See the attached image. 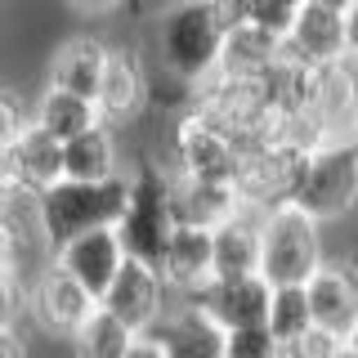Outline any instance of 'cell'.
I'll use <instances>...</instances> for the list:
<instances>
[{
	"label": "cell",
	"instance_id": "cell-27",
	"mask_svg": "<svg viewBox=\"0 0 358 358\" xmlns=\"http://www.w3.org/2000/svg\"><path fill=\"white\" fill-rule=\"evenodd\" d=\"M291 18H296V9L282 5V0H251V27H260V31H268V36H278V41L287 36Z\"/></svg>",
	"mask_w": 358,
	"mask_h": 358
},
{
	"label": "cell",
	"instance_id": "cell-8",
	"mask_svg": "<svg viewBox=\"0 0 358 358\" xmlns=\"http://www.w3.org/2000/svg\"><path fill=\"white\" fill-rule=\"evenodd\" d=\"M94 309H99V300L90 296L72 273H63L54 260L45 264L27 287V313L36 318V327L50 331V336H76L81 322Z\"/></svg>",
	"mask_w": 358,
	"mask_h": 358
},
{
	"label": "cell",
	"instance_id": "cell-19",
	"mask_svg": "<svg viewBox=\"0 0 358 358\" xmlns=\"http://www.w3.org/2000/svg\"><path fill=\"white\" fill-rule=\"evenodd\" d=\"M112 175H121V166H117V134H112L108 121H94L90 130L63 143V179L103 184Z\"/></svg>",
	"mask_w": 358,
	"mask_h": 358
},
{
	"label": "cell",
	"instance_id": "cell-17",
	"mask_svg": "<svg viewBox=\"0 0 358 358\" xmlns=\"http://www.w3.org/2000/svg\"><path fill=\"white\" fill-rule=\"evenodd\" d=\"M171 197H175V224H197V229H220L242 210L233 184L220 179H184L171 175Z\"/></svg>",
	"mask_w": 358,
	"mask_h": 358
},
{
	"label": "cell",
	"instance_id": "cell-16",
	"mask_svg": "<svg viewBox=\"0 0 358 358\" xmlns=\"http://www.w3.org/2000/svg\"><path fill=\"white\" fill-rule=\"evenodd\" d=\"M148 336L166 350V358H224V327L184 300L166 305Z\"/></svg>",
	"mask_w": 358,
	"mask_h": 358
},
{
	"label": "cell",
	"instance_id": "cell-25",
	"mask_svg": "<svg viewBox=\"0 0 358 358\" xmlns=\"http://www.w3.org/2000/svg\"><path fill=\"white\" fill-rule=\"evenodd\" d=\"M224 358H282V350H278V341L260 322V327L224 331Z\"/></svg>",
	"mask_w": 358,
	"mask_h": 358
},
{
	"label": "cell",
	"instance_id": "cell-6",
	"mask_svg": "<svg viewBox=\"0 0 358 358\" xmlns=\"http://www.w3.org/2000/svg\"><path fill=\"white\" fill-rule=\"evenodd\" d=\"M166 139H171V175L184 179H220L229 184L233 166H238V143L220 126H210L201 112H179L166 121Z\"/></svg>",
	"mask_w": 358,
	"mask_h": 358
},
{
	"label": "cell",
	"instance_id": "cell-9",
	"mask_svg": "<svg viewBox=\"0 0 358 358\" xmlns=\"http://www.w3.org/2000/svg\"><path fill=\"white\" fill-rule=\"evenodd\" d=\"M268 296H273V287L255 273V278H210L206 287L188 291L179 300L201 309L224 331H238V327H260L268 318Z\"/></svg>",
	"mask_w": 358,
	"mask_h": 358
},
{
	"label": "cell",
	"instance_id": "cell-15",
	"mask_svg": "<svg viewBox=\"0 0 358 358\" xmlns=\"http://www.w3.org/2000/svg\"><path fill=\"white\" fill-rule=\"evenodd\" d=\"M157 273H162L166 291L179 300L188 291L206 287L215 278V260H210V229H197V224H175L171 242H166L162 260H157Z\"/></svg>",
	"mask_w": 358,
	"mask_h": 358
},
{
	"label": "cell",
	"instance_id": "cell-32",
	"mask_svg": "<svg viewBox=\"0 0 358 358\" xmlns=\"http://www.w3.org/2000/svg\"><path fill=\"white\" fill-rule=\"evenodd\" d=\"M345 41H350V59H358V0L345 9Z\"/></svg>",
	"mask_w": 358,
	"mask_h": 358
},
{
	"label": "cell",
	"instance_id": "cell-12",
	"mask_svg": "<svg viewBox=\"0 0 358 358\" xmlns=\"http://www.w3.org/2000/svg\"><path fill=\"white\" fill-rule=\"evenodd\" d=\"M5 179L9 188L22 197H41L45 188H54L63 179V143L50 139L41 126H22L14 143L5 148Z\"/></svg>",
	"mask_w": 358,
	"mask_h": 358
},
{
	"label": "cell",
	"instance_id": "cell-13",
	"mask_svg": "<svg viewBox=\"0 0 358 358\" xmlns=\"http://www.w3.org/2000/svg\"><path fill=\"white\" fill-rule=\"evenodd\" d=\"M305 296H309L313 327L336 336V341L345 345V336H350L354 322H358V278L345 264L322 260L313 268V278L305 282Z\"/></svg>",
	"mask_w": 358,
	"mask_h": 358
},
{
	"label": "cell",
	"instance_id": "cell-38",
	"mask_svg": "<svg viewBox=\"0 0 358 358\" xmlns=\"http://www.w3.org/2000/svg\"><path fill=\"white\" fill-rule=\"evenodd\" d=\"M282 5H291V9H300V5H305V0H282Z\"/></svg>",
	"mask_w": 358,
	"mask_h": 358
},
{
	"label": "cell",
	"instance_id": "cell-28",
	"mask_svg": "<svg viewBox=\"0 0 358 358\" xmlns=\"http://www.w3.org/2000/svg\"><path fill=\"white\" fill-rule=\"evenodd\" d=\"M336 350H341V341L313 327L309 336H300L296 345H287V350H282V358H336Z\"/></svg>",
	"mask_w": 358,
	"mask_h": 358
},
{
	"label": "cell",
	"instance_id": "cell-36",
	"mask_svg": "<svg viewBox=\"0 0 358 358\" xmlns=\"http://www.w3.org/2000/svg\"><path fill=\"white\" fill-rule=\"evenodd\" d=\"M345 350H350V354L358 358V322H354V331H350V336H345Z\"/></svg>",
	"mask_w": 358,
	"mask_h": 358
},
{
	"label": "cell",
	"instance_id": "cell-39",
	"mask_svg": "<svg viewBox=\"0 0 358 358\" xmlns=\"http://www.w3.org/2000/svg\"><path fill=\"white\" fill-rule=\"evenodd\" d=\"M354 143H358V130H354Z\"/></svg>",
	"mask_w": 358,
	"mask_h": 358
},
{
	"label": "cell",
	"instance_id": "cell-37",
	"mask_svg": "<svg viewBox=\"0 0 358 358\" xmlns=\"http://www.w3.org/2000/svg\"><path fill=\"white\" fill-rule=\"evenodd\" d=\"M336 358H354V354H350V350H345V345H341V350H336Z\"/></svg>",
	"mask_w": 358,
	"mask_h": 358
},
{
	"label": "cell",
	"instance_id": "cell-22",
	"mask_svg": "<svg viewBox=\"0 0 358 358\" xmlns=\"http://www.w3.org/2000/svg\"><path fill=\"white\" fill-rule=\"evenodd\" d=\"M99 121V108L90 103V99L81 94H67V90H54V85H45V94L36 99V108H31V126H41L50 139H76L81 130H90Z\"/></svg>",
	"mask_w": 358,
	"mask_h": 358
},
{
	"label": "cell",
	"instance_id": "cell-20",
	"mask_svg": "<svg viewBox=\"0 0 358 358\" xmlns=\"http://www.w3.org/2000/svg\"><path fill=\"white\" fill-rule=\"evenodd\" d=\"M103 67H108V45L90 41V36H76V41H67L63 50L54 54L50 85L67 90V94H81V99L94 103V99H99V81H103Z\"/></svg>",
	"mask_w": 358,
	"mask_h": 358
},
{
	"label": "cell",
	"instance_id": "cell-35",
	"mask_svg": "<svg viewBox=\"0 0 358 358\" xmlns=\"http://www.w3.org/2000/svg\"><path fill=\"white\" fill-rule=\"evenodd\" d=\"M313 5H322V9H336V14H345V9H350V0H313Z\"/></svg>",
	"mask_w": 358,
	"mask_h": 358
},
{
	"label": "cell",
	"instance_id": "cell-3",
	"mask_svg": "<svg viewBox=\"0 0 358 358\" xmlns=\"http://www.w3.org/2000/svg\"><path fill=\"white\" fill-rule=\"evenodd\" d=\"M175 233V197H171V171L157 162H139L130 179V201L117 220V238L126 260L157 264Z\"/></svg>",
	"mask_w": 358,
	"mask_h": 358
},
{
	"label": "cell",
	"instance_id": "cell-4",
	"mask_svg": "<svg viewBox=\"0 0 358 358\" xmlns=\"http://www.w3.org/2000/svg\"><path fill=\"white\" fill-rule=\"evenodd\" d=\"M322 255V224L296 206H273L260 215V278L268 287H305Z\"/></svg>",
	"mask_w": 358,
	"mask_h": 358
},
{
	"label": "cell",
	"instance_id": "cell-34",
	"mask_svg": "<svg viewBox=\"0 0 358 358\" xmlns=\"http://www.w3.org/2000/svg\"><path fill=\"white\" fill-rule=\"evenodd\" d=\"M76 5H81L85 14H108V9H117L121 0H76Z\"/></svg>",
	"mask_w": 358,
	"mask_h": 358
},
{
	"label": "cell",
	"instance_id": "cell-1",
	"mask_svg": "<svg viewBox=\"0 0 358 358\" xmlns=\"http://www.w3.org/2000/svg\"><path fill=\"white\" fill-rule=\"evenodd\" d=\"M130 201V175H112L103 184H76V179H59L36 197V224L50 251L63 242L81 238L90 229H117L121 210Z\"/></svg>",
	"mask_w": 358,
	"mask_h": 358
},
{
	"label": "cell",
	"instance_id": "cell-11",
	"mask_svg": "<svg viewBox=\"0 0 358 358\" xmlns=\"http://www.w3.org/2000/svg\"><path fill=\"white\" fill-rule=\"evenodd\" d=\"M94 108H99V121H108V126L134 121L148 108V67H143L139 50L108 45V67H103V81H99Z\"/></svg>",
	"mask_w": 358,
	"mask_h": 358
},
{
	"label": "cell",
	"instance_id": "cell-33",
	"mask_svg": "<svg viewBox=\"0 0 358 358\" xmlns=\"http://www.w3.org/2000/svg\"><path fill=\"white\" fill-rule=\"evenodd\" d=\"M0 358H27V345L18 331H0Z\"/></svg>",
	"mask_w": 358,
	"mask_h": 358
},
{
	"label": "cell",
	"instance_id": "cell-30",
	"mask_svg": "<svg viewBox=\"0 0 358 358\" xmlns=\"http://www.w3.org/2000/svg\"><path fill=\"white\" fill-rule=\"evenodd\" d=\"M22 126H27V121H22V108L5 94V90H0V157H5V148L14 143V134H18Z\"/></svg>",
	"mask_w": 358,
	"mask_h": 358
},
{
	"label": "cell",
	"instance_id": "cell-21",
	"mask_svg": "<svg viewBox=\"0 0 358 358\" xmlns=\"http://www.w3.org/2000/svg\"><path fill=\"white\" fill-rule=\"evenodd\" d=\"M282 59V41L268 36L260 27H238L224 36V50H220V72L224 76H238V81H260V76Z\"/></svg>",
	"mask_w": 358,
	"mask_h": 358
},
{
	"label": "cell",
	"instance_id": "cell-29",
	"mask_svg": "<svg viewBox=\"0 0 358 358\" xmlns=\"http://www.w3.org/2000/svg\"><path fill=\"white\" fill-rule=\"evenodd\" d=\"M206 5H210V18H215V27L224 36L251 22V0H206Z\"/></svg>",
	"mask_w": 358,
	"mask_h": 358
},
{
	"label": "cell",
	"instance_id": "cell-10",
	"mask_svg": "<svg viewBox=\"0 0 358 358\" xmlns=\"http://www.w3.org/2000/svg\"><path fill=\"white\" fill-rule=\"evenodd\" d=\"M282 54H287V59H296L300 67H313V72H322V67H336L341 59H350L345 14L305 0V5L296 9V18H291L287 36H282Z\"/></svg>",
	"mask_w": 358,
	"mask_h": 358
},
{
	"label": "cell",
	"instance_id": "cell-31",
	"mask_svg": "<svg viewBox=\"0 0 358 358\" xmlns=\"http://www.w3.org/2000/svg\"><path fill=\"white\" fill-rule=\"evenodd\" d=\"M126 358H166V350L152 341V336H134V345H130Z\"/></svg>",
	"mask_w": 358,
	"mask_h": 358
},
{
	"label": "cell",
	"instance_id": "cell-23",
	"mask_svg": "<svg viewBox=\"0 0 358 358\" xmlns=\"http://www.w3.org/2000/svg\"><path fill=\"white\" fill-rule=\"evenodd\" d=\"M264 327H268V336L278 341V350H287V345H296L300 336H309V331H313V313H309L305 287H273Z\"/></svg>",
	"mask_w": 358,
	"mask_h": 358
},
{
	"label": "cell",
	"instance_id": "cell-18",
	"mask_svg": "<svg viewBox=\"0 0 358 358\" xmlns=\"http://www.w3.org/2000/svg\"><path fill=\"white\" fill-rule=\"evenodd\" d=\"M210 260H215V278H255L260 273V215L238 210L210 229Z\"/></svg>",
	"mask_w": 358,
	"mask_h": 358
},
{
	"label": "cell",
	"instance_id": "cell-26",
	"mask_svg": "<svg viewBox=\"0 0 358 358\" xmlns=\"http://www.w3.org/2000/svg\"><path fill=\"white\" fill-rule=\"evenodd\" d=\"M22 300H27V291H22L18 268L0 264V331H14V322L22 313Z\"/></svg>",
	"mask_w": 358,
	"mask_h": 358
},
{
	"label": "cell",
	"instance_id": "cell-7",
	"mask_svg": "<svg viewBox=\"0 0 358 358\" xmlns=\"http://www.w3.org/2000/svg\"><path fill=\"white\" fill-rule=\"evenodd\" d=\"M166 305H171V291H166L157 264H143V260H126L117 268V278L108 282V291L99 296V309H108L134 336H148L157 327V318L166 313Z\"/></svg>",
	"mask_w": 358,
	"mask_h": 358
},
{
	"label": "cell",
	"instance_id": "cell-24",
	"mask_svg": "<svg viewBox=\"0 0 358 358\" xmlns=\"http://www.w3.org/2000/svg\"><path fill=\"white\" fill-rule=\"evenodd\" d=\"M130 345H134V331H126L108 309H94L81 322V331L72 336L76 358H126Z\"/></svg>",
	"mask_w": 358,
	"mask_h": 358
},
{
	"label": "cell",
	"instance_id": "cell-14",
	"mask_svg": "<svg viewBox=\"0 0 358 358\" xmlns=\"http://www.w3.org/2000/svg\"><path fill=\"white\" fill-rule=\"evenodd\" d=\"M54 264H59L63 273H72L76 282L99 300L108 291V282L117 278V268L126 264V251H121L117 229H90L81 238L63 242L59 251H54Z\"/></svg>",
	"mask_w": 358,
	"mask_h": 358
},
{
	"label": "cell",
	"instance_id": "cell-5",
	"mask_svg": "<svg viewBox=\"0 0 358 358\" xmlns=\"http://www.w3.org/2000/svg\"><path fill=\"white\" fill-rule=\"evenodd\" d=\"M354 201H358V143H354V134L305 152L287 206H296L309 220L327 224L336 215H345Z\"/></svg>",
	"mask_w": 358,
	"mask_h": 358
},
{
	"label": "cell",
	"instance_id": "cell-2",
	"mask_svg": "<svg viewBox=\"0 0 358 358\" xmlns=\"http://www.w3.org/2000/svg\"><path fill=\"white\" fill-rule=\"evenodd\" d=\"M152 45H157V67L162 72H171L188 85H201L220 72L224 31L215 27L206 0H175L157 18Z\"/></svg>",
	"mask_w": 358,
	"mask_h": 358
}]
</instances>
